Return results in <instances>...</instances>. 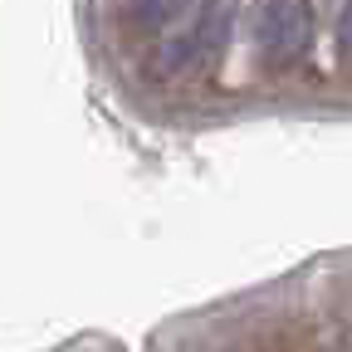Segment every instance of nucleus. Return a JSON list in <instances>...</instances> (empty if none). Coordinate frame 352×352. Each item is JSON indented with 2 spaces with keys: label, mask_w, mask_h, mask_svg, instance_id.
Masks as SVG:
<instances>
[{
  "label": "nucleus",
  "mask_w": 352,
  "mask_h": 352,
  "mask_svg": "<svg viewBox=\"0 0 352 352\" xmlns=\"http://www.w3.org/2000/svg\"><path fill=\"white\" fill-rule=\"evenodd\" d=\"M186 10H196V0H122V25L132 34H162L186 20Z\"/></svg>",
  "instance_id": "3"
},
{
  "label": "nucleus",
  "mask_w": 352,
  "mask_h": 352,
  "mask_svg": "<svg viewBox=\"0 0 352 352\" xmlns=\"http://www.w3.org/2000/svg\"><path fill=\"white\" fill-rule=\"evenodd\" d=\"M338 64L352 69V0H342L338 10Z\"/></svg>",
  "instance_id": "4"
},
{
  "label": "nucleus",
  "mask_w": 352,
  "mask_h": 352,
  "mask_svg": "<svg viewBox=\"0 0 352 352\" xmlns=\"http://www.w3.org/2000/svg\"><path fill=\"white\" fill-rule=\"evenodd\" d=\"M230 30H235V6H230V0H210V6L196 10L191 30H186L182 39L166 44L162 69H166V74H186V69L215 64L220 54H226V44H230Z\"/></svg>",
  "instance_id": "2"
},
{
  "label": "nucleus",
  "mask_w": 352,
  "mask_h": 352,
  "mask_svg": "<svg viewBox=\"0 0 352 352\" xmlns=\"http://www.w3.org/2000/svg\"><path fill=\"white\" fill-rule=\"evenodd\" d=\"M259 64L284 69L294 59L308 54V39H314V0H270L259 10Z\"/></svg>",
  "instance_id": "1"
}]
</instances>
